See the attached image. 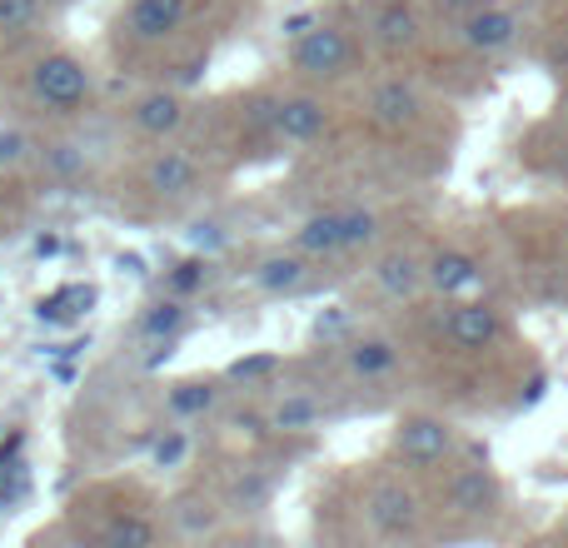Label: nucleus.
<instances>
[{"mask_svg":"<svg viewBox=\"0 0 568 548\" xmlns=\"http://www.w3.org/2000/svg\"><path fill=\"white\" fill-rule=\"evenodd\" d=\"M374 240H379V215L364 205L324 210V215H310L294 230V250H304L310 260L349 255V250H364V245H374Z\"/></svg>","mask_w":568,"mask_h":548,"instance_id":"obj_1","label":"nucleus"},{"mask_svg":"<svg viewBox=\"0 0 568 548\" xmlns=\"http://www.w3.org/2000/svg\"><path fill=\"white\" fill-rule=\"evenodd\" d=\"M26 85H30V100H36L40 110H50V115H80V110L90 105L95 80H90L85 60H75L70 50H50V55H40L36 65H30Z\"/></svg>","mask_w":568,"mask_h":548,"instance_id":"obj_2","label":"nucleus"},{"mask_svg":"<svg viewBox=\"0 0 568 548\" xmlns=\"http://www.w3.org/2000/svg\"><path fill=\"white\" fill-rule=\"evenodd\" d=\"M290 65L300 70L304 80H339V75H349V65H354V40H349V30L344 26H314V30H304L300 40H290Z\"/></svg>","mask_w":568,"mask_h":548,"instance_id":"obj_3","label":"nucleus"},{"mask_svg":"<svg viewBox=\"0 0 568 548\" xmlns=\"http://www.w3.org/2000/svg\"><path fill=\"white\" fill-rule=\"evenodd\" d=\"M519 30H524V20H519V10L514 6H504V0H484V6H474V10H464L459 16V45L464 50H474V55H504V50L519 40Z\"/></svg>","mask_w":568,"mask_h":548,"instance_id":"obj_4","label":"nucleus"},{"mask_svg":"<svg viewBox=\"0 0 568 548\" xmlns=\"http://www.w3.org/2000/svg\"><path fill=\"white\" fill-rule=\"evenodd\" d=\"M444 339L464 354L494 349V344L504 339V314L484 300H454L449 314H444Z\"/></svg>","mask_w":568,"mask_h":548,"instance_id":"obj_5","label":"nucleus"},{"mask_svg":"<svg viewBox=\"0 0 568 548\" xmlns=\"http://www.w3.org/2000/svg\"><path fill=\"white\" fill-rule=\"evenodd\" d=\"M459 444L449 419H434V414H409V419L394 424V454L409 464H444Z\"/></svg>","mask_w":568,"mask_h":548,"instance_id":"obj_6","label":"nucleus"},{"mask_svg":"<svg viewBox=\"0 0 568 548\" xmlns=\"http://www.w3.org/2000/svg\"><path fill=\"white\" fill-rule=\"evenodd\" d=\"M364 524H369V534H379V539H409L414 529H419V499H414V489H404V484H374L369 499H364Z\"/></svg>","mask_w":568,"mask_h":548,"instance_id":"obj_7","label":"nucleus"},{"mask_svg":"<svg viewBox=\"0 0 568 548\" xmlns=\"http://www.w3.org/2000/svg\"><path fill=\"white\" fill-rule=\"evenodd\" d=\"M140 180H145V190L150 195H160V200H185V195H195L200 190V160L190 155V150L165 145V150H155V155L145 160Z\"/></svg>","mask_w":568,"mask_h":548,"instance_id":"obj_8","label":"nucleus"},{"mask_svg":"<svg viewBox=\"0 0 568 548\" xmlns=\"http://www.w3.org/2000/svg\"><path fill=\"white\" fill-rule=\"evenodd\" d=\"M484 280V265L469 250H439L424 260V290H434L439 300H469Z\"/></svg>","mask_w":568,"mask_h":548,"instance_id":"obj_9","label":"nucleus"},{"mask_svg":"<svg viewBox=\"0 0 568 548\" xmlns=\"http://www.w3.org/2000/svg\"><path fill=\"white\" fill-rule=\"evenodd\" d=\"M324 125H329V105L320 95H290L275 100V110H270V130L284 145H310L324 135Z\"/></svg>","mask_w":568,"mask_h":548,"instance_id":"obj_10","label":"nucleus"},{"mask_svg":"<svg viewBox=\"0 0 568 548\" xmlns=\"http://www.w3.org/2000/svg\"><path fill=\"white\" fill-rule=\"evenodd\" d=\"M185 20H190V0H130V10H125V30L140 45L170 40Z\"/></svg>","mask_w":568,"mask_h":548,"instance_id":"obj_11","label":"nucleus"},{"mask_svg":"<svg viewBox=\"0 0 568 548\" xmlns=\"http://www.w3.org/2000/svg\"><path fill=\"white\" fill-rule=\"evenodd\" d=\"M419 110H424L419 85H414V80H404V75H389V80H379V85L369 90V120L379 130L414 125V120H419Z\"/></svg>","mask_w":568,"mask_h":548,"instance_id":"obj_12","label":"nucleus"},{"mask_svg":"<svg viewBox=\"0 0 568 548\" xmlns=\"http://www.w3.org/2000/svg\"><path fill=\"white\" fill-rule=\"evenodd\" d=\"M130 125L150 140L175 135V130L185 125V100H180L175 90H145V95L130 105Z\"/></svg>","mask_w":568,"mask_h":548,"instance_id":"obj_13","label":"nucleus"},{"mask_svg":"<svg viewBox=\"0 0 568 548\" xmlns=\"http://www.w3.org/2000/svg\"><path fill=\"white\" fill-rule=\"evenodd\" d=\"M374 45L389 50V55H404V50L419 45V10L409 0H379L374 10Z\"/></svg>","mask_w":568,"mask_h":548,"instance_id":"obj_14","label":"nucleus"},{"mask_svg":"<svg viewBox=\"0 0 568 548\" xmlns=\"http://www.w3.org/2000/svg\"><path fill=\"white\" fill-rule=\"evenodd\" d=\"M250 284H255L260 294H275V300H284V294H300L304 284H310V255L304 250H290V255H265L255 270H250Z\"/></svg>","mask_w":568,"mask_h":548,"instance_id":"obj_15","label":"nucleus"},{"mask_svg":"<svg viewBox=\"0 0 568 548\" xmlns=\"http://www.w3.org/2000/svg\"><path fill=\"white\" fill-rule=\"evenodd\" d=\"M344 369H349L354 379H384V374L399 369V344L384 339V334L349 339V349H344Z\"/></svg>","mask_w":568,"mask_h":548,"instance_id":"obj_16","label":"nucleus"},{"mask_svg":"<svg viewBox=\"0 0 568 548\" xmlns=\"http://www.w3.org/2000/svg\"><path fill=\"white\" fill-rule=\"evenodd\" d=\"M444 494H449L454 514H489L499 504V479L489 469H459Z\"/></svg>","mask_w":568,"mask_h":548,"instance_id":"obj_17","label":"nucleus"},{"mask_svg":"<svg viewBox=\"0 0 568 548\" xmlns=\"http://www.w3.org/2000/svg\"><path fill=\"white\" fill-rule=\"evenodd\" d=\"M374 284H379L389 300H414L424 290V260H414L409 250H389V255L374 265Z\"/></svg>","mask_w":568,"mask_h":548,"instance_id":"obj_18","label":"nucleus"},{"mask_svg":"<svg viewBox=\"0 0 568 548\" xmlns=\"http://www.w3.org/2000/svg\"><path fill=\"white\" fill-rule=\"evenodd\" d=\"M190 309H185V294H170V300H155L145 304V314L135 319V339L140 344H160V339H180L185 329Z\"/></svg>","mask_w":568,"mask_h":548,"instance_id":"obj_19","label":"nucleus"},{"mask_svg":"<svg viewBox=\"0 0 568 548\" xmlns=\"http://www.w3.org/2000/svg\"><path fill=\"white\" fill-rule=\"evenodd\" d=\"M165 404L175 419H205V414H215V404H220V384L215 379H185L170 389Z\"/></svg>","mask_w":568,"mask_h":548,"instance_id":"obj_20","label":"nucleus"},{"mask_svg":"<svg viewBox=\"0 0 568 548\" xmlns=\"http://www.w3.org/2000/svg\"><path fill=\"white\" fill-rule=\"evenodd\" d=\"M320 399L314 394H284V399L270 409V424H275L280 434H310L320 429Z\"/></svg>","mask_w":568,"mask_h":548,"instance_id":"obj_21","label":"nucleus"},{"mask_svg":"<svg viewBox=\"0 0 568 548\" xmlns=\"http://www.w3.org/2000/svg\"><path fill=\"white\" fill-rule=\"evenodd\" d=\"M155 539H160V529L150 519H140V514H115L100 529V544H110V548H150Z\"/></svg>","mask_w":568,"mask_h":548,"instance_id":"obj_22","label":"nucleus"},{"mask_svg":"<svg viewBox=\"0 0 568 548\" xmlns=\"http://www.w3.org/2000/svg\"><path fill=\"white\" fill-rule=\"evenodd\" d=\"M270 489H275V484H270L265 469H245L235 479V489H230V504H235V514H260L270 504Z\"/></svg>","mask_w":568,"mask_h":548,"instance_id":"obj_23","label":"nucleus"},{"mask_svg":"<svg viewBox=\"0 0 568 548\" xmlns=\"http://www.w3.org/2000/svg\"><path fill=\"white\" fill-rule=\"evenodd\" d=\"M190 454H195V444H190L185 429H165L150 444V464H155V469H185Z\"/></svg>","mask_w":568,"mask_h":548,"instance_id":"obj_24","label":"nucleus"},{"mask_svg":"<svg viewBox=\"0 0 568 548\" xmlns=\"http://www.w3.org/2000/svg\"><path fill=\"white\" fill-rule=\"evenodd\" d=\"M275 369H280V354H245V359H235L225 374L235 384H260V379H270Z\"/></svg>","mask_w":568,"mask_h":548,"instance_id":"obj_25","label":"nucleus"},{"mask_svg":"<svg viewBox=\"0 0 568 548\" xmlns=\"http://www.w3.org/2000/svg\"><path fill=\"white\" fill-rule=\"evenodd\" d=\"M205 280H210V260H185V265H175V274H170V290L190 294V290H200Z\"/></svg>","mask_w":568,"mask_h":548,"instance_id":"obj_26","label":"nucleus"},{"mask_svg":"<svg viewBox=\"0 0 568 548\" xmlns=\"http://www.w3.org/2000/svg\"><path fill=\"white\" fill-rule=\"evenodd\" d=\"M344 334H349V309H344V304H334L329 314H320V319H314V339L334 344V339H344Z\"/></svg>","mask_w":568,"mask_h":548,"instance_id":"obj_27","label":"nucleus"},{"mask_svg":"<svg viewBox=\"0 0 568 548\" xmlns=\"http://www.w3.org/2000/svg\"><path fill=\"white\" fill-rule=\"evenodd\" d=\"M40 0H0V30H26L36 20Z\"/></svg>","mask_w":568,"mask_h":548,"instance_id":"obj_28","label":"nucleus"},{"mask_svg":"<svg viewBox=\"0 0 568 548\" xmlns=\"http://www.w3.org/2000/svg\"><path fill=\"white\" fill-rule=\"evenodd\" d=\"M30 135H20V130H6V135H0V165H26L30 160Z\"/></svg>","mask_w":568,"mask_h":548,"instance_id":"obj_29","label":"nucleus"},{"mask_svg":"<svg viewBox=\"0 0 568 548\" xmlns=\"http://www.w3.org/2000/svg\"><path fill=\"white\" fill-rule=\"evenodd\" d=\"M314 26H320V16H314V10H294V16L280 20V35L284 40H300L304 30H314Z\"/></svg>","mask_w":568,"mask_h":548,"instance_id":"obj_30","label":"nucleus"},{"mask_svg":"<svg viewBox=\"0 0 568 548\" xmlns=\"http://www.w3.org/2000/svg\"><path fill=\"white\" fill-rule=\"evenodd\" d=\"M195 245L220 250V245H225V235H220V225H195Z\"/></svg>","mask_w":568,"mask_h":548,"instance_id":"obj_31","label":"nucleus"},{"mask_svg":"<svg viewBox=\"0 0 568 548\" xmlns=\"http://www.w3.org/2000/svg\"><path fill=\"white\" fill-rule=\"evenodd\" d=\"M439 10H449V16H464V10H474V6H484V0H434Z\"/></svg>","mask_w":568,"mask_h":548,"instance_id":"obj_32","label":"nucleus"},{"mask_svg":"<svg viewBox=\"0 0 568 548\" xmlns=\"http://www.w3.org/2000/svg\"><path fill=\"white\" fill-rule=\"evenodd\" d=\"M36 255H60V240L55 235H40L36 240Z\"/></svg>","mask_w":568,"mask_h":548,"instance_id":"obj_33","label":"nucleus"},{"mask_svg":"<svg viewBox=\"0 0 568 548\" xmlns=\"http://www.w3.org/2000/svg\"><path fill=\"white\" fill-rule=\"evenodd\" d=\"M564 120H568V105H564Z\"/></svg>","mask_w":568,"mask_h":548,"instance_id":"obj_34","label":"nucleus"}]
</instances>
